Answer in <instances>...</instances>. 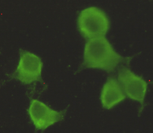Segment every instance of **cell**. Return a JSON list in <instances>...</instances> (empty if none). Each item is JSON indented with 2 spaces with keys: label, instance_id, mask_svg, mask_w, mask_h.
I'll list each match as a JSON object with an SVG mask.
<instances>
[{
  "label": "cell",
  "instance_id": "1",
  "mask_svg": "<svg viewBox=\"0 0 153 133\" xmlns=\"http://www.w3.org/2000/svg\"><path fill=\"white\" fill-rule=\"evenodd\" d=\"M124 58L115 51L104 37L89 40L84 51V65L111 72L115 70Z\"/></svg>",
  "mask_w": 153,
  "mask_h": 133
},
{
  "label": "cell",
  "instance_id": "2",
  "mask_svg": "<svg viewBox=\"0 0 153 133\" xmlns=\"http://www.w3.org/2000/svg\"><path fill=\"white\" fill-rule=\"evenodd\" d=\"M78 25L83 36L89 39L104 37L110 27L109 20L106 13L94 6L82 10L79 15Z\"/></svg>",
  "mask_w": 153,
  "mask_h": 133
},
{
  "label": "cell",
  "instance_id": "3",
  "mask_svg": "<svg viewBox=\"0 0 153 133\" xmlns=\"http://www.w3.org/2000/svg\"><path fill=\"white\" fill-rule=\"evenodd\" d=\"M28 113L35 128L45 130L64 118L65 111L53 110L42 102L37 100L31 101Z\"/></svg>",
  "mask_w": 153,
  "mask_h": 133
},
{
  "label": "cell",
  "instance_id": "4",
  "mask_svg": "<svg viewBox=\"0 0 153 133\" xmlns=\"http://www.w3.org/2000/svg\"><path fill=\"white\" fill-rule=\"evenodd\" d=\"M118 81L126 96L143 104L148 89L146 80L129 68H123L118 72Z\"/></svg>",
  "mask_w": 153,
  "mask_h": 133
},
{
  "label": "cell",
  "instance_id": "5",
  "mask_svg": "<svg viewBox=\"0 0 153 133\" xmlns=\"http://www.w3.org/2000/svg\"><path fill=\"white\" fill-rule=\"evenodd\" d=\"M43 62L36 54L22 51L16 70V77L25 84H30L41 79Z\"/></svg>",
  "mask_w": 153,
  "mask_h": 133
},
{
  "label": "cell",
  "instance_id": "6",
  "mask_svg": "<svg viewBox=\"0 0 153 133\" xmlns=\"http://www.w3.org/2000/svg\"><path fill=\"white\" fill-rule=\"evenodd\" d=\"M126 97L118 80L114 78H108L101 91L100 100L102 106L107 110L112 109Z\"/></svg>",
  "mask_w": 153,
  "mask_h": 133
}]
</instances>
